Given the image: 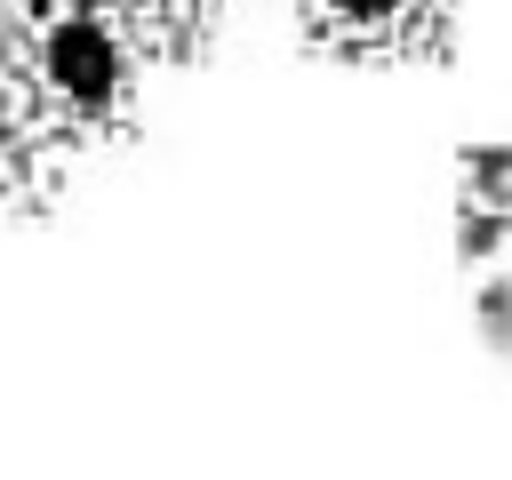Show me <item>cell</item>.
<instances>
[{
    "mask_svg": "<svg viewBox=\"0 0 512 480\" xmlns=\"http://www.w3.org/2000/svg\"><path fill=\"white\" fill-rule=\"evenodd\" d=\"M136 24H144V40H152V56H184L200 32H208V16L224 8V0H120Z\"/></svg>",
    "mask_w": 512,
    "mask_h": 480,
    "instance_id": "cell-5",
    "label": "cell"
},
{
    "mask_svg": "<svg viewBox=\"0 0 512 480\" xmlns=\"http://www.w3.org/2000/svg\"><path fill=\"white\" fill-rule=\"evenodd\" d=\"M448 16H456V0H296L304 40L328 48V56H360V64L440 56Z\"/></svg>",
    "mask_w": 512,
    "mask_h": 480,
    "instance_id": "cell-2",
    "label": "cell"
},
{
    "mask_svg": "<svg viewBox=\"0 0 512 480\" xmlns=\"http://www.w3.org/2000/svg\"><path fill=\"white\" fill-rule=\"evenodd\" d=\"M0 64L72 144H96L136 128L152 40L120 0H0Z\"/></svg>",
    "mask_w": 512,
    "mask_h": 480,
    "instance_id": "cell-1",
    "label": "cell"
},
{
    "mask_svg": "<svg viewBox=\"0 0 512 480\" xmlns=\"http://www.w3.org/2000/svg\"><path fill=\"white\" fill-rule=\"evenodd\" d=\"M472 328H480L488 352L512 360V272H504V264H480V272H472Z\"/></svg>",
    "mask_w": 512,
    "mask_h": 480,
    "instance_id": "cell-6",
    "label": "cell"
},
{
    "mask_svg": "<svg viewBox=\"0 0 512 480\" xmlns=\"http://www.w3.org/2000/svg\"><path fill=\"white\" fill-rule=\"evenodd\" d=\"M64 128L32 104V88L0 64V216H24L56 192V168H64Z\"/></svg>",
    "mask_w": 512,
    "mask_h": 480,
    "instance_id": "cell-4",
    "label": "cell"
},
{
    "mask_svg": "<svg viewBox=\"0 0 512 480\" xmlns=\"http://www.w3.org/2000/svg\"><path fill=\"white\" fill-rule=\"evenodd\" d=\"M448 224H456V264L464 272L512 256V144H464L456 152Z\"/></svg>",
    "mask_w": 512,
    "mask_h": 480,
    "instance_id": "cell-3",
    "label": "cell"
}]
</instances>
